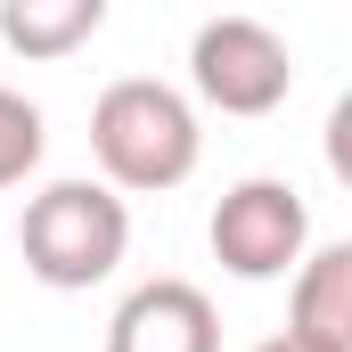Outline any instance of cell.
I'll return each instance as SVG.
<instances>
[{"mask_svg": "<svg viewBox=\"0 0 352 352\" xmlns=\"http://www.w3.org/2000/svg\"><path fill=\"white\" fill-rule=\"evenodd\" d=\"M90 156H98V173H107L115 197H164L205 156L197 107L173 82H156V74H123L90 107Z\"/></svg>", "mask_w": 352, "mask_h": 352, "instance_id": "cell-1", "label": "cell"}, {"mask_svg": "<svg viewBox=\"0 0 352 352\" xmlns=\"http://www.w3.org/2000/svg\"><path fill=\"white\" fill-rule=\"evenodd\" d=\"M16 254L41 287L82 295L98 278H115V263L131 254V205L107 180H50L16 213Z\"/></svg>", "mask_w": 352, "mask_h": 352, "instance_id": "cell-2", "label": "cell"}, {"mask_svg": "<svg viewBox=\"0 0 352 352\" xmlns=\"http://www.w3.org/2000/svg\"><path fill=\"white\" fill-rule=\"evenodd\" d=\"M188 82H197L205 107L254 123L270 107H287V90H295V50H287V33H270L263 16H205L197 41H188Z\"/></svg>", "mask_w": 352, "mask_h": 352, "instance_id": "cell-3", "label": "cell"}, {"mask_svg": "<svg viewBox=\"0 0 352 352\" xmlns=\"http://www.w3.org/2000/svg\"><path fill=\"white\" fill-rule=\"evenodd\" d=\"M205 238H213V263L230 278L263 287V278H287L311 254V213H303V197L287 180H238V188H221Z\"/></svg>", "mask_w": 352, "mask_h": 352, "instance_id": "cell-4", "label": "cell"}, {"mask_svg": "<svg viewBox=\"0 0 352 352\" xmlns=\"http://www.w3.org/2000/svg\"><path fill=\"white\" fill-rule=\"evenodd\" d=\"M107 352H221V320L213 295L188 278H148L115 303L107 320Z\"/></svg>", "mask_w": 352, "mask_h": 352, "instance_id": "cell-5", "label": "cell"}, {"mask_svg": "<svg viewBox=\"0 0 352 352\" xmlns=\"http://www.w3.org/2000/svg\"><path fill=\"white\" fill-rule=\"evenodd\" d=\"M287 344H303V352H352V246H320V254L295 263Z\"/></svg>", "mask_w": 352, "mask_h": 352, "instance_id": "cell-6", "label": "cell"}, {"mask_svg": "<svg viewBox=\"0 0 352 352\" xmlns=\"http://www.w3.org/2000/svg\"><path fill=\"white\" fill-rule=\"evenodd\" d=\"M107 25V0H0V41L16 58H74Z\"/></svg>", "mask_w": 352, "mask_h": 352, "instance_id": "cell-7", "label": "cell"}, {"mask_svg": "<svg viewBox=\"0 0 352 352\" xmlns=\"http://www.w3.org/2000/svg\"><path fill=\"white\" fill-rule=\"evenodd\" d=\"M41 148H50V131H41V107L25 98V90L0 82V188H16V180L41 164Z\"/></svg>", "mask_w": 352, "mask_h": 352, "instance_id": "cell-8", "label": "cell"}, {"mask_svg": "<svg viewBox=\"0 0 352 352\" xmlns=\"http://www.w3.org/2000/svg\"><path fill=\"white\" fill-rule=\"evenodd\" d=\"M254 352H303V344H287V336H263V344H254Z\"/></svg>", "mask_w": 352, "mask_h": 352, "instance_id": "cell-9", "label": "cell"}]
</instances>
